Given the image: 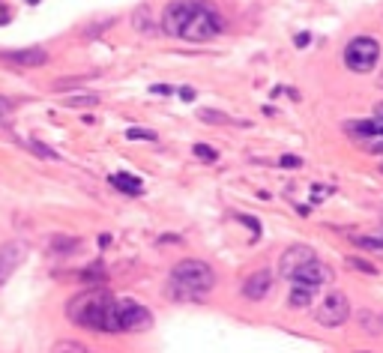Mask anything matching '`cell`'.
Returning a JSON list of instances; mask_svg holds the SVG:
<instances>
[{
    "mask_svg": "<svg viewBox=\"0 0 383 353\" xmlns=\"http://www.w3.org/2000/svg\"><path fill=\"white\" fill-rule=\"evenodd\" d=\"M225 21L219 10L207 0H174L162 12V30L168 36H180L186 42H210L222 34Z\"/></svg>",
    "mask_w": 383,
    "mask_h": 353,
    "instance_id": "1",
    "label": "cell"
},
{
    "mask_svg": "<svg viewBox=\"0 0 383 353\" xmlns=\"http://www.w3.org/2000/svg\"><path fill=\"white\" fill-rule=\"evenodd\" d=\"M114 306H117V300L108 291L93 287V291H84L69 300L66 317L75 326H84V330H93V332H117V311H114Z\"/></svg>",
    "mask_w": 383,
    "mask_h": 353,
    "instance_id": "2",
    "label": "cell"
},
{
    "mask_svg": "<svg viewBox=\"0 0 383 353\" xmlns=\"http://www.w3.org/2000/svg\"><path fill=\"white\" fill-rule=\"evenodd\" d=\"M216 284V269L198 258L180 260L168 276V297L177 302H198Z\"/></svg>",
    "mask_w": 383,
    "mask_h": 353,
    "instance_id": "3",
    "label": "cell"
},
{
    "mask_svg": "<svg viewBox=\"0 0 383 353\" xmlns=\"http://www.w3.org/2000/svg\"><path fill=\"white\" fill-rule=\"evenodd\" d=\"M380 42L374 36H354L345 45V66L350 72H371L378 66Z\"/></svg>",
    "mask_w": 383,
    "mask_h": 353,
    "instance_id": "4",
    "label": "cell"
},
{
    "mask_svg": "<svg viewBox=\"0 0 383 353\" xmlns=\"http://www.w3.org/2000/svg\"><path fill=\"white\" fill-rule=\"evenodd\" d=\"M117 332H144L153 326V315L135 300H117Z\"/></svg>",
    "mask_w": 383,
    "mask_h": 353,
    "instance_id": "5",
    "label": "cell"
},
{
    "mask_svg": "<svg viewBox=\"0 0 383 353\" xmlns=\"http://www.w3.org/2000/svg\"><path fill=\"white\" fill-rule=\"evenodd\" d=\"M347 317H350V300L341 291H330L321 306H317V324L323 326H341Z\"/></svg>",
    "mask_w": 383,
    "mask_h": 353,
    "instance_id": "6",
    "label": "cell"
},
{
    "mask_svg": "<svg viewBox=\"0 0 383 353\" xmlns=\"http://www.w3.org/2000/svg\"><path fill=\"white\" fill-rule=\"evenodd\" d=\"M347 132L356 138V144H362L369 153H383V120H360L347 123Z\"/></svg>",
    "mask_w": 383,
    "mask_h": 353,
    "instance_id": "7",
    "label": "cell"
},
{
    "mask_svg": "<svg viewBox=\"0 0 383 353\" xmlns=\"http://www.w3.org/2000/svg\"><path fill=\"white\" fill-rule=\"evenodd\" d=\"M291 282L297 287H308V291H317V287L330 284L332 282V269L323 264V260H308V264H303L297 269V273L291 276Z\"/></svg>",
    "mask_w": 383,
    "mask_h": 353,
    "instance_id": "8",
    "label": "cell"
},
{
    "mask_svg": "<svg viewBox=\"0 0 383 353\" xmlns=\"http://www.w3.org/2000/svg\"><path fill=\"white\" fill-rule=\"evenodd\" d=\"M24 258H27V243L24 240H10V243L0 245V287L18 273Z\"/></svg>",
    "mask_w": 383,
    "mask_h": 353,
    "instance_id": "9",
    "label": "cell"
},
{
    "mask_svg": "<svg viewBox=\"0 0 383 353\" xmlns=\"http://www.w3.org/2000/svg\"><path fill=\"white\" fill-rule=\"evenodd\" d=\"M314 258H317L314 249H308V245H303V243L288 245V249L282 252V258H279V273H282V278H291L299 267L308 264V260H314Z\"/></svg>",
    "mask_w": 383,
    "mask_h": 353,
    "instance_id": "10",
    "label": "cell"
},
{
    "mask_svg": "<svg viewBox=\"0 0 383 353\" xmlns=\"http://www.w3.org/2000/svg\"><path fill=\"white\" fill-rule=\"evenodd\" d=\"M0 60L18 69H36L48 63V54L42 48H18V51H0Z\"/></svg>",
    "mask_w": 383,
    "mask_h": 353,
    "instance_id": "11",
    "label": "cell"
},
{
    "mask_svg": "<svg viewBox=\"0 0 383 353\" xmlns=\"http://www.w3.org/2000/svg\"><path fill=\"white\" fill-rule=\"evenodd\" d=\"M273 291V273L270 269H258V273H251L246 282H243V293H246L249 300H264L267 293Z\"/></svg>",
    "mask_w": 383,
    "mask_h": 353,
    "instance_id": "12",
    "label": "cell"
},
{
    "mask_svg": "<svg viewBox=\"0 0 383 353\" xmlns=\"http://www.w3.org/2000/svg\"><path fill=\"white\" fill-rule=\"evenodd\" d=\"M111 186L120 188L123 195H141V192H144V183H141V180L132 177V174H123V171L111 177Z\"/></svg>",
    "mask_w": 383,
    "mask_h": 353,
    "instance_id": "13",
    "label": "cell"
},
{
    "mask_svg": "<svg viewBox=\"0 0 383 353\" xmlns=\"http://www.w3.org/2000/svg\"><path fill=\"white\" fill-rule=\"evenodd\" d=\"M314 302V291H308V287H291V297H288V306L291 308H306Z\"/></svg>",
    "mask_w": 383,
    "mask_h": 353,
    "instance_id": "14",
    "label": "cell"
},
{
    "mask_svg": "<svg viewBox=\"0 0 383 353\" xmlns=\"http://www.w3.org/2000/svg\"><path fill=\"white\" fill-rule=\"evenodd\" d=\"M63 105H66V108H96V105H99V96H96V93L66 96V99H63Z\"/></svg>",
    "mask_w": 383,
    "mask_h": 353,
    "instance_id": "15",
    "label": "cell"
},
{
    "mask_svg": "<svg viewBox=\"0 0 383 353\" xmlns=\"http://www.w3.org/2000/svg\"><path fill=\"white\" fill-rule=\"evenodd\" d=\"M51 353H90V350H87L81 341L63 339V341H57V344H54V348H51Z\"/></svg>",
    "mask_w": 383,
    "mask_h": 353,
    "instance_id": "16",
    "label": "cell"
},
{
    "mask_svg": "<svg viewBox=\"0 0 383 353\" xmlns=\"http://www.w3.org/2000/svg\"><path fill=\"white\" fill-rule=\"evenodd\" d=\"M78 240H69V236H63V234H57L54 240H51V252H60V254H66V252H75L78 249Z\"/></svg>",
    "mask_w": 383,
    "mask_h": 353,
    "instance_id": "17",
    "label": "cell"
},
{
    "mask_svg": "<svg viewBox=\"0 0 383 353\" xmlns=\"http://www.w3.org/2000/svg\"><path fill=\"white\" fill-rule=\"evenodd\" d=\"M360 249H383V234L380 236H350Z\"/></svg>",
    "mask_w": 383,
    "mask_h": 353,
    "instance_id": "18",
    "label": "cell"
},
{
    "mask_svg": "<svg viewBox=\"0 0 383 353\" xmlns=\"http://www.w3.org/2000/svg\"><path fill=\"white\" fill-rule=\"evenodd\" d=\"M126 138L129 141H156V132L153 129H129Z\"/></svg>",
    "mask_w": 383,
    "mask_h": 353,
    "instance_id": "19",
    "label": "cell"
},
{
    "mask_svg": "<svg viewBox=\"0 0 383 353\" xmlns=\"http://www.w3.org/2000/svg\"><path fill=\"white\" fill-rule=\"evenodd\" d=\"M192 150H195V156H198V159H203V162H216V159H219V153L213 150V147H207V144H195Z\"/></svg>",
    "mask_w": 383,
    "mask_h": 353,
    "instance_id": "20",
    "label": "cell"
},
{
    "mask_svg": "<svg viewBox=\"0 0 383 353\" xmlns=\"http://www.w3.org/2000/svg\"><path fill=\"white\" fill-rule=\"evenodd\" d=\"M27 150L30 153H36V156H42V159H57V153L54 150H48L45 144H39V141H27Z\"/></svg>",
    "mask_w": 383,
    "mask_h": 353,
    "instance_id": "21",
    "label": "cell"
},
{
    "mask_svg": "<svg viewBox=\"0 0 383 353\" xmlns=\"http://www.w3.org/2000/svg\"><path fill=\"white\" fill-rule=\"evenodd\" d=\"M347 264L354 267V269H360V273H369V276L378 273V269H374V267L369 264V260H360V258H347Z\"/></svg>",
    "mask_w": 383,
    "mask_h": 353,
    "instance_id": "22",
    "label": "cell"
},
{
    "mask_svg": "<svg viewBox=\"0 0 383 353\" xmlns=\"http://www.w3.org/2000/svg\"><path fill=\"white\" fill-rule=\"evenodd\" d=\"M201 120L203 123H227V117L222 111H201Z\"/></svg>",
    "mask_w": 383,
    "mask_h": 353,
    "instance_id": "23",
    "label": "cell"
},
{
    "mask_svg": "<svg viewBox=\"0 0 383 353\" xmlns=\"http://www.w3.org/2000/svg\"><path fill=\"white\" fill-rule=\"evenodd\" d=\"M279 165L282 168H299V165H303V159H299V156H282Z\"/></svg>",
    "mask_w": 383,
    "mask_h": 353,
    "instance_id": "24",
    "label": "cell"
},
{
    "mask_svg": "<svg viewBox=\"0 0 383 353\" xmlns=\"http://www.w3.org/2000/svg\"><path fill=\"white\" fill-rule=\"evenodd\" d=\"M6 114H12V102H10V99H3V96H0V120H3Z\"/></svg>",
    "mask_w": 383,
    "mask_h": 353,
    "instance_id": "25",
    "label": "cell"
},
{
    "mask_svg": "<svg viewBox=\"0 0 383 353\" xmlns=\"http://www.w3.org/2000/svg\"><path fill=\"white\" fill-rule=\"evenodd\" d=\"M240 221H243V225H246V228H251V234H260V225H258L255 219H249V216H240Z\"/></svg>",
    "mask_w": 383,
    "mask_h": 353,
    "instance_id": "26",
    "label": "cell"
},
{
    "mask_svg": "<svg viewBox=\"0 0 383 353\" xmlns=\"http://www.w3.org/2000/svg\"><path fill=\"white\" fill-rule=\"evenodd\" d=\"M180 99H183V102H192V99H195V90H192V87H180Z\"/></svg>",
    "mask_w": 383,
    "mask_h": 353,
    "instance_id": "27",
    "label": "cell"
},
{
    "mask_svg": "<svg viewBox=\"0 0 383 353\" xmlns=\"http://www.w3.org/2000/svg\"><path fill=\"white\" fill-rule=\"evenodd\" d=\"M153 93H159V96H171V93H174V90H171V87H165V84H156V87H153Z\"/></svg>",
    "mask_w": 383,
    "mask_h": 353,
    "instance_id": "28",
    "label": "cell"
},
{
    "mask_svg": "<svg viewBox=\"0 0 383 353\" xmlns=\"http://www.w3.org/2000/svg\"><path fill=\"white\" fill-rule=\"evenodd\" d=\"M308 45V34H299L297 36V48H306Z\"/></svg>",
    "mask_w": 383,
    "mask_h": 353,
    "instance_id": "29",
    "label": "cell"
},
{
    "mask_svg": "<svg viewBox=\"0 0 383 353\" xmlns=\"http://www.w3.org/2000/svg\"><path fill=\"white\" fill-rule=\"evenodd\" d=\"M374 114H378V120H383V102L374 105Z\"/></svg>",
    "mask_w": 383,
    "mask_h": 353,
    "instance_id": "30",
    "label": "cell"
},
{
    "mask_svg": "<svg viewBox=\"0 0 383 353\" xmlns=\"http://www.w3.org/2000/svg\"><path fill=\"white\" fill-rule=\"evenodd\" d=\"M27 3H39V0H27Z\"/></svg>",
    "mask_w": 383,
    "mask_h": 353,
    "instance_id": "31",
    "label": "cell"
},
{
    "mask_svg": "<svg viewBox=\"0 0 383 353\" xmlns=\"http://www.w3.org/2000/svg\"><path fill=\"white\" fill-rule=\"evenodd\" d=\"M360 353H369V350H360Z\"/></svg>",
    "mask_w": 383,
    "mask_h": 353,
    "instance_id": "32",
    "label": "cell"
},
{
    "mask_svg": "<svg viewBox=\"0 0 383 353\" xmlns=\"http://www.w3.org/2000/svg\"><path fill=\"white\" fill-rule=\"evenodd\" d=\"M380 168H383V165H380Z\"/></svg>",
    "mask_w": 383,
    "mask_h": 353,
    "instance_id": "33",
    "label": "cell"
}]
</instances>
